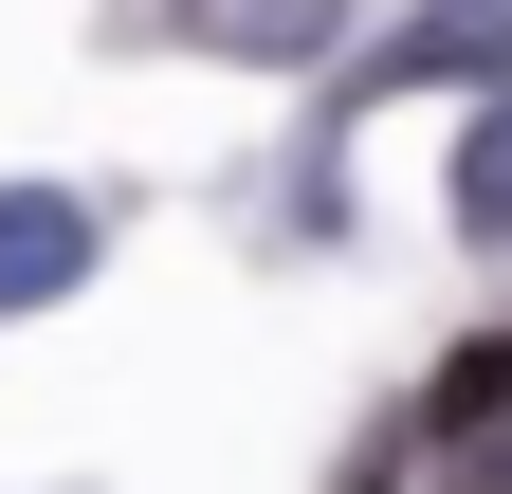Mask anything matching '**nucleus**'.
Returning a JSON list of instances; mask_svg holds the SVG:
<instances>
[{
  "instance_id": "f257e3e1",
  "label": "nucleus",
  "mask_w": 512,
  "mask_h": 494,
  "mask_svg": "<svg viewBox=\"0 0 512 494\" xmlns=\"http://www.w3.org/2000/svg\"><path fill=\"white\" fill-rule=\"evenodd\" d=\"M147 19H183L202 55H256V74H293V55L348 37V0H147Z\"/></svg>"
},
{
  "instance_id": "f03ea898",
  "label": "nucleus",
  "mask_w": 512,
  "mask_h": 494,
  "mask_svg": "<svg viewBox=\"0 0 512 494\" xmlns=\"http://www.w3.org/2000/svg\"><path fill=\"white\" fill-rule=\"evenodd\" d=\"M92 275V202H55V183H19L0 202V312H37V293Z\"/></svg>"
},
{
  "instance_id": "7ed1b4c3",
  "label": "nucleus",
  "mask_w": 512,
  "mask_h": 494,
  "mask_svg": "<svg viewBox=\"0 0 512 494\" xmlns=\"http://www.w3.org/2000/svg\"><path fill=\"white\" fill-rule=\"evenodd\" d=\"M421 74H512V0H439L366 55V92H421Z\"/></svg>"
},
{
  "instance_id": "20e7f679",
  "label": "nucleus",
  "mask_w": 512,
  "mask_h": 494,
  "mask_svg": "<svg viewBox=\"0 0 512 494\" xmlns=\"http://www.w3.org/2000/svg\"><path fill=\"white\" fill-rule=\"evenodd\" d=\"M458 238H512V92L458 129Z\"/></svg>"
},
{
  "instance_id": "39448f33",
  "label": "nucleus",
  "mask_w": 512,
  "mask_h": 494,
  "mask_svg": "<svg viewBox=\"0 0 512 494\" xmlns=\"http://www.w3.org/2000/svg\"><path fill=\"white\" fill-rule=\"evenodd\" d=\"M421 421H439V440H476V421H512V330L439 366V403H421Z\"/></svg>"
},
{
  "instance_id": "423d86ee",
  "label": "nucleus",
  "mask_w": 512,
  "mask_h": 494,
  "mask_svg": "<svg viewBox=\"0 0 512 494\" xmlns=\"http://www.w3.org/2000/svg\"><path fill=\"white\" fill-rule=\"evenodd\" d=\"M439 494H512V421H476V440H458V476H439Z\"/></svg>"
}]
</instances>
